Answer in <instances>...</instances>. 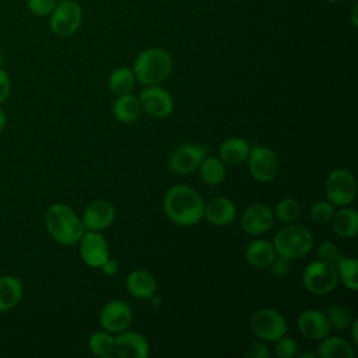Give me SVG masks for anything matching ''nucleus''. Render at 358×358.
<instances>
[{
	"instance_id": "f257e3e1",
	"label": "nucleus",
	"mask_w": 358,
	"mask_h": 358,
	"mask_svg": "<svg viewBox=\"0 0 358 358\" xmlns=\"http://www.w3.org/2000/svg\"><path fill=\"white\" fill-rule=\"evenodd\" d=\"M164 210L172 222L180 227H192L204 217V200L193 187L173 185L165 193Z\"/></svg>"
},
{
	"instance_id": "f03ea898",
	"label": "nucleus",
	"mask_w": 358,
	"mask_h": 358,
	"mask_svg": "<svg viewBox=\"0 0 358 358\" xmlns=\"http://www.w3.org/2000/svg\"><path fill=\"white\" fill-rule=\"evenodd\" d=\"M45 225L50 236L64 245L71 246L77 243L85 228L71 207L63 203L52 204L45 213Z\"/></svg>"
},
{
	"instance_id": "7ed1b4c3",
	"label": "nucleus",
	"mask_w": 358,
	"mask_h": 358,
	"mask_svg": "<svg viewBox=\"0 0 358 358\" xmlns=\"http://www.w3.org/2000/svg\"><path fill=\"white\" fill-rule=\"evenodd\" d=\"M172 71V57L161 48H150L138 53L133 63V74L143 85H159Z\"/></svg>"
},
{
	"instance_id": "20e7f679",
	"label": "nucleus",
	"mask_w": 358,
	"mask_h": 358,
	"mask_svg": "<svg viewBox=\"0 0 358 358\" xmlns=\"http://www.w3.org/2000/svg\"><path fill=\"white\" fill-rule=\"evenodd\" d=\"M273 246L278 256L295 260L306 256L312 250L313 235L306 227L287 224L274 235Z\"/></svg>"
},
{
	"instance_id": "39448f33",
	"label": "nucleus",
	"mask_w": 358,
	"mask_h": 358,
	"mask_svg": "<svg viewBox=\"0 0 358 358\" xmlns=\"http://www.w3.org/2000/svg\"><path fill=\"white\" fill-rule=\"evenodd\" d=\"M302 282L313 295L330 294L338 282L336 264L324 260L309 263L302 273Z\"/></svg>"
},
{
	"instance_id": "423d86ee",
	"label": "nucleus",
	"mask_w": 358,
	"mask_h": 358,
	"mask_svg": "<svg viewBox=\"0 0 358 358\" xmlns=\"http://www.w3.org/2000/svg\"><path fill=\"white\" fill-rule=\"evenodd\" d=\"M324 192L331 204L338 207L350 206L357 196V180L350 171L343 168L334 169L326 179Z\"/></svg>"
},
{
	"instance_id": "0eeeda50",
	"label": "nucleus",
	"mask_w": 358,
	"mask_h": 358,
	"mask_svg": "<svg viewBox=\"0 0 358 358\" xmlns=\"http://www.w3.org/2000/svg\"><path fill=\"white\" fill-rule=\"evenodd\" d=\"M253 334L263 341H277L287 334V320L284 315L273 308H263L253 313L250 319Z\"/></svg>"
},
{
	"instance_id": "6e6552de",
	"label": "nucleus",
	"mask_w": 358,
	"mask_h": 358,
	"mask_svg": "<svg viewBox=\"0 0 358 358\" xmlns=\"http://www.w3.org/2000/svg\"><path fill=\"white\" fill-rule=\"evenodd\" d=\"M83 10L74 0L59 1L50 14L49 27L50 31L57 36H70L81 25Z\"/></svg>"
},
{
	"instance_id": "1a4fd4ad",
	"label": "nucleus",
	"mask_w": 358,
	"mask_h": 358,
	"mask_svg": "<svg viewBox=\"0 0 358 358\" xmlns=\"http://www.w3.org/2000/svg\"><path fill=\"white\" fill-rule=\"evenodd\" d=\"M208 148L200 144L185 143L172 150L168 157V166L176 175H190L199 169Z\"/></svg>"
},
{
	"instance_id": "9d476101",
	"label": "nucleus",
	"mask_w": 358,
	"mask_h": 358,
	"mask_svg": "<svg viewBox=\"0 0 358 358\" xmlns=\"http://www.w3.org/2000/svg\"><path fill=\"white\" fill-rule=\"evenodd\" d=\"M248 162L250 175L259 182H271L280 172V159L277 154L267 147L256 145L250 148Z\"/></svg>"
},
{
	"instance_id": "9b49d317",
	"label": "nucleus",
	"mask_w": 358,
	"mask_h": 358,
	"mask_svg": "<svg viewBox=\"0 0 358 358\" xmlns=\"http://www.w3.org/2000/svg\"><path fill=\"white\" fill-rule=\"evenodd\" d=\"M137 98L140 101L141 110L152 117H166L173 110L172 95L168 92V90L159 85H145Z\"/></svg>"
},
{
	"instance_id": "f8f14e48",
	"label": "nucleus",
	"mask_w": 358,
	"mask_h": 358,
	"mask_svg": "<svg viewBox=\"0 0 358 358\" xmlns=\"http://www.w3.org/2000/svg\"><path fill=\"white\" fill-rule=\"evenodd\" d=\"M133 319L131 308L127 302L120 299L109 301L101 310L99 322L103 330L109 333H119L126 330Z\"/></svg>"
},
{
	"instance_id": "ddd939ff",
	"label": "nucleus",
	"mask_w": 358,
	"mask_h": 358,
	"mask_svg": "<svg viewBox=\"0 0 358 358\" xmlns=\"http://www.w3.org/2000/svg\"><path fill=\"white\" fill-rule=\"evenodd\" d=\"M274 224V213L267 204H252L241 217V228L252 236L267 232Z\"/></svg>"
},
{
	"instance_id": "4468645a",
	"label": "nucleus",
	"mask_w": 358,
	"mask_h": 358,
	"mask_svg": "<svg viewBox=\"0 0 358 358\" xmlns=\"http://www.w3.org/2000/svg\"><path fill=\"white\" fill-rule=\"evenodd\" d=\"M80 242V255L84 263L91 267H101L109 257V248L106 239L98 231H87L83 234Z\"/></svg>"
},
{
	"instance_id": "2eb2a0df",
	"label": "nucleus",
	"mask_w": 358,
	"mask_h": 358,
	"mask_svg": "<svg viewBox=\"0 0 358 358\" xmlns=\"http://www.w3.org/2000/svg\"><path fill=\"white\" fill-rule=\"evenodd\" d=\"M113 352L120 358H147L150 345L145 337L137 331L123 330L116 333Z\"/></svg>"
},
{
	"instance_id": "dca6fc26",
	"label": "nucleus",
	"mask_w": 358,
	"mask_h": 358,
	"mask_svg": "<svg viewBox=\"0 0 358 358\" xmlns=\"http://www.w3.org/2000/svg\"><path fill=\"white\" fill-rule=\"evenodd\" d=\"M115 221V207L106 200H94L83 213V225L87 231H103Z\"/></svg>"
},
{
	"instance_id": "f3484780",
	"label": "nucleus",
	"mask_w": 358,
	"mask_h": 358,
	"mask_svg": "<svg viewBox=\"0 0 358 358\" xmlns=\"http://www.w3.org/2000/svg\"><path fill=\"white\" fill-rule=\"evenodd\" d=\"M298 330L302 336L309 340H322L329 336L331 326L324 312L317 309H306L303 310L296 320Z\"/></svg>"
},
{
	"instance_id": "a211bd4d",
	"label": "nucleus",
	"mask_w": 358,
	"mask_h": 358,
	"mask_svg": "<svg viewBox=\"0 0 358 358\" xmlns=\"http://www.w3.org/2000/svg\"><path fill=\"white\" fill-rule=\"evenodd\" d=\"M236 215V207L228 197H214L204 204V217L210 224L215 227L229 225Z\"/></svg>"
},
{
	"instance_id": "6ab92c4d",
	"label": "nucleus",
	"mask_w": 358,
	"mask_h": 358,
	"mask_svg": "<svg viewBox=\"0 0 358 358\" xmlns=\"http://www.w3.org/2000/svg\"><path fill=\"white\" fill-rule=\"evenodd\" d=\"M126 288L131 296L137 299H147L155 294L157 281L150 271L137 268L127 275Z\"/></svg>"
},
{
	"instance_id": "aec40b11",
	"label": "nucleus",
	"mask_w": 358,
	"mask_h": 358,
	"mask_svg": "<svg viewBox=\"0 0 358 358\" xmlns=\"http://www.w3.org/2000/svg\"><path fill=\"white\" fill-rule=\"evenodd\" d=\"M250 152L249 143L241 137L227 138L218 150L220 159L229 166H236L243 164Z\"/></svg>"
},
{
	"instance_id": "412c9836",
	"label": "nucleus",
	"mask_w": 358,
	"mask_h": 358,
	"mask_svg": "<svg viewBox=\"0 0 358 358\" xmlns=\"http://www.w3.org/2000/svg\"><path fill=\"white\" fill-rule=\"evenodd\" d=\"M331 229L340 238H354L358 231V213L355 208L348 206L341 207L338 211H334L331 220Z\"/></svg>"
},
{
	"instance_id": "4be33fe9",
	"label": "nucleus",
	"mask_w": 358,
	"mask_h": 358,
	"mask_svg": "<svg viewBox=\"0 0 358 358\" xmlns=\"http://www.w3.org/2000/svg\"><path fill=\"white\" fill-rule=\"evenodd\" d=\"M275 255L273 243L266 239H255L245 249L246 262L256 268L268 267Z\"/></svg>"
},
{
	"instance_id": "5701e85b",
	"label": "nucleus",
	"mask_w": 358,
	"mask_h": 358,
	"mask_svg": "<svg viewBox=\"0 0 358 358\" xmlns=\"http://www.w3.org/2000/svg\"><path fill=\"white\" fill-rule=\"evenodd\" d=\"M316 355L320 358H354L355 351L345 338L338 336H326L322 338Z\"/></svg>"
},
{
	"instance_id": "b1692460",
	"label": "nucleus",
	"mask_w": 358,
	"mask_h": 358,
	"mask_svg": "<svg viewBox=\"0 0 358 358\" xmlns=\"http://www.w3.org/2000/svg\"><path fill=\"white\" fill-rule=\"evenodd\" d=\"M22 298V284L14 275L0 277V312L10 310Z\"/></svg>"
},
{
	"instance_id": "393cba45",
	"label": "nucleus",
	"mask_w": 358,
	"mask_h": 358,
	"mask_svg": "<svg viewBox=\"0 0 358 358\" xmlns=\"http://www.w3.org/2000/svg\"><path fill=\"white\" fill-rule=\"evenodd\" d=\"M113 116L122 123H131L138 119L141 113V105L137 96L129 94L119 95L112 106Z\"/></svg>"
},
{
	"instance_id": "a878e982",
	"label": "nucleus",
	"mask_w": 358,
	"mask_h": 358,
	"mask_svg": "<svg viewBox=\"0 0 358 358\" xmlns=\"http://www.w3.org/2000/svg\"><path fill=\"white\" fill-rule=\"evenodd\" d=\"M199 172L203 182L210 186H217L222 183L227 176L225 164L217 157H204L199 166Z\"/></svg>"
},
{
	"instance_id": "bb28decb",
	"label": "nucleus",
	"mask_w": 358,
	"mask_h": 358,
	"mask_svg": "<svg viewBox=\"0 0 358 358\" xmlns=\"http://www.w3.org/2000/svg\"><path fill=\"white\" fill-rule=\"evenodd\" d=\"M134 81H136V77L133 74V70L127 67H119L110 73L108 84L112 92L117 95H123V94L131 92V90L134 88Z\"/></svg>"
},
{
	"instance_id": "cd10ccee",
	"label": "nucleus",
	"mask_w": 358,
	"mask_h": 358,
	"mask_svg": "<svg viewBox=\"0 0 358 358\" xmlns=\"http://www.w3.org/2000/svg\"><path fill=\"white\" fill-rule=\"evenodd\" d=\"M336 270L337 277L344 287L351 291H355L358 288V262L355 259L343 256L336 263Z\"/></svg>"
},
{
	"instance_id": "c85d7f7f",
	"label": "nucleus",
	"mask_w": 358,
	"mask_h": 358,
	"mask_svg": "<svg viewBox=\"0 0 358 358\" xmlns=\"http://www.w3.org/2000/svg\"><path fill=\"white\" fill-rule=\"evenodd\" d=\"M88 347L91 352L96 357H109L113 354L115 350V338L112 333L106 330H99L90 337Z\"/></svg>"
},
{
	"instance_id": "c756f323",
	"label": "nucleus",
	"mask_w": 358,
	"mask_h": 358,
	"mask_svg": "<svg viewBox=\"0 0 358 358\" xmlns=\"http://www.w3.org/2000/svg\"><path fill=\"white\" fill-rule=\"evenodd\" d=\"M301 211L302 207L298 200L292 197H284L275 204V210L273 213L281 222L292 224L299 218Z\"/></svg>"
},
{
	"instance_id": "7c9ffc66",
	"label": "nucleus",
	"mask_w": 358,
	"mask_h": 358,
	"mask_svg": "<svg viewBox=\"0 0 358 358\" xmlns=\"http://www.w3.org/2000/svg\"><path fill=\"white\" fill-rule=\"evenodd\" d=\"M324 313L329 319V323H330L331 329H336V330L348 329L351 322H352L351 312L344 306H338V305L329 306Z\"/></svg>"
},
{
	"instance_id": "2f4dec72",
	"label": "nucleus",
	"mask_w": 358,
	"mask_h": 358,
	"mask_svg": "<svg viewBox=\"0 0 358 358\" xmlns=\"http://www.w3.org/2000/svg\"><path fill=\"white\" fill-rule=\"evenodd\" d=\"M334 204H331L329 200H316L309 210V217L313 222L319 225L329 224L333 214H334Z\"/></svg>"
},
{
	"instance_id": "473e14b6",
	"label": "nucleus",
	"mask_w": 358,
	"mask_h": 358,
	"mask_svg": "<svg viewBox=\"0 0 358 358\" xmlns=\"http://www.w3.org/2000/svg\"><path fill=\"white\" fill-rule=\"evenodd\" d=\"M274 354L280 358H292L298 354V345L294 338L282 336L277 341H274Z\"/></svg>"
},
{
	"instance_id": "72a5a7b5",
	"label": "nucleus",
	"mask_w": 358,
	"mask_h": 358,
	"mask_svg": "<svg viewBox=\"0 0 358 358\" xmlns=\"http://www.w3.org/2000/svg\"><path fill=\"white\" fill-rule=\"evenodd\" d=\"M57 3V0H28L27 7L36 17H48L52 14Z\"/></svg>"
},
{
	"instance_id": "f704fd0d",
	"label": "nucleus",
	"mask_w": 358,
	"mask_h": 358,
	"mask_svg": "<svg viewBox=\"0 0 358 358\" xmlns=\"http://www.w3.org/2000/svg\"><path fill=\"white\" fill-rule=\"evenodd\" d=\"M317 257L319 260H324V262H329V263H333L336 264L341 257V252L337 249V246L333 243V242H322L319 246H317Z\"/></svg>"
},
{
	"instance_id": "c9c22d12",
	"label": "nucleus",
	"mask_w": 358,
	"mask_h": 358,
	"mask_svg": "<svg viewBox=\"0 0 358 358\" xmlns=\"http://www.w3.org/2000/svg\"><path fill=\"white\" fill-rule=\"evenodd\" d=\"M270 270L274 275L277 277H284L288 271H289V260L282 257V256H278L275 255V257L273 259V262L270 263Z\"/></svg>"
},
{
	"instance_id": "e433bc0d",
	"label": "nucleus",
	"mask_w": 358,
	"mask_h": 358,
	"mask_svg": "<svg viewBox=\"0 0 358 358\" xmlns=\"http://www.w3.org/2000/svg\"><path fill=\"white\" fill-rule=\"evenodd\" d=\"M245 354L249 358H267V357H270V350L264 343L256 341L248 347Z\"/></svg>"
},
{
	"instance_id": "4c0bfd02",
	"label": "nucleus",
	"mask_w": 358,
	"mask_h": 358,
	"mask_svg": "<svg viewBox=\"0 0 358 358\" xmlns=\"http://www.w3.org/2000/svg\"><path fill=\"white\" fill-rule=\"evenodd\" d=\"M10 90H11L10 77H8L7 71L0 67V103H3L8 98Z\"/></svg>"
},
{
	"instance_id": "58836bf2",
	"label": "nucleus",
	"mask_w": 358,
	"mask_h": 358,
	"mask_svg": "<svg viewBox=\"0 0 358 358\" xmlns=\"http://www.w3.org/2000/svg\"><path fill=\"white\" fill-rule=\"evenodd\" d=\"M101 267H102V271H103L105 274H108V275L116 274V273H117V268H119L117 262H116L115 259H110V257H108V259L103 262V264H102Z\"/></svg>"
},
{
	"instance_id": "ea45409f",
	"label": "nucleus",
	"mask_w": 358,
	"mask_h": 358,
	"mask_svg": "<svg viewBox=\"0 0 358 358\" xmlns=\"http://www.w3.org/2000/svg\"><path fill=\"white\" fill-rule=\"evenodd\" d=\"M351 327H352V330H351V337H352V340H354V343L355 344H358V334H357V327H358V320H352L351 322V324H350Z\"/></svg>"
},
{
	"instance_id": "a19ab883",
	"label": "nucleus",
	"mask_w": 358,
	"mask_h": 358,
	"mask_svg": "<svg viewBox=\"0 0 358 358\" xmlns=\"http://www.w3.org/2000/svg\"><path fill=\"white\" fill-rule=\"evenodd\" d=\"M6 120H7L6 113L3 112V109H0V131L4 129V126H6Z\"/></svg>"
},
{
	"instance_id": "79ce46f5",
	"label": "nucleus",
	"mask_w": 358,
	"mask_h": 358,
	"mask_svg": "<svg viewBox=\"0 0 358 358\" xmlns=\"http://www.w3.org/2000/svg\"><path fill=\"white\" fill-rule=\"evenodd\" d=\"M299 358H316L315 352H302V354H296Z\"/></svg>"
},
{
	"instance_id": "37998d69",
	"label": "nucleus",
	"mask_w": 358,
	"mask_h": 358,
	"mask_svg": "<svg viewBox=\"0 0 358 358\" xmlns=\"http://www.w3.org/2000/svg\"><path fill=\"white\" fill-rule=\"evenodd\" d=\"M351 18H352V24L357 27V6H354V8H352V14H351Z\"/></svg>"
},
{
	"instance_id": "c03bdc74",
	"label": "nucleus",
	"mask_w": 358,
	"mask_h": 358,
	"mask_svg": "<svg viewBox=\"0 0 358 358\" xmlns=\"http://www.w3.org/2000/svg\"><path fill=\"white\" fill-rule=\"evenodd\" d=\"M3 63H4V53L0 50V67L3 66Z\"/></svg>"
},
{
	"instance_id": "a18cd8bd",
	"label": "nucleus",
	"mask_w": 358,
	"mask_h": 358,
	"mask_svg": "<svg viewBox=\"0 0 358 358\" xmlns=\"http://www.w3.org/2000/svg\"><path fill=\"white\" fill-rule=\"evenodd\" d=\"M57 1H67V0H57Z\"/></svg>"
},
{
	"instance_id": "49530a36",
	"label": "nucleus",
	"mask_w": 358,
	"mask_h": 358,
	"mask_svg": "<svg viewBox=\"0 0 358 358\" xmlns=\"http://www.w3.org/2000/svg\"><path fill=\"white\" fill-rule=\"evenodd\" d=\"M347 1H355V0H347Z\"/></svg>"
},
{
	"instance_id": "de8ad7c7",
	"label": "nucleus",
	"mask_w": 358,
	"mask_h": 358,
	"mask_svg": "<svg viewBox=\"0 0 358 358\" xmlns=\"http://www.w3.org/2000/svg\"><path fill=\"white\" fill-rule=\"evenodd\" d=\"M329 1H334V0H329Z\"/></svg>"
}]
</instances>
